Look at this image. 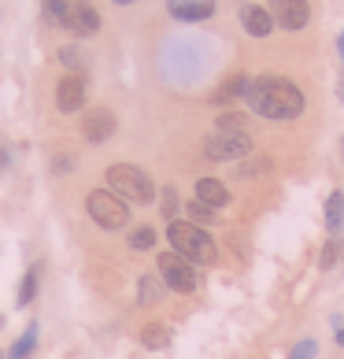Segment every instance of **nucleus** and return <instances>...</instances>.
<instances>
[{
    "instance_id": "nucleus-22",
    "label": "nucleus",
    "mask_w": 344,
    "mask_h": 359,
    "mask_svg": "<svg viewBox=\"0 0 344 359\" xmlns=\"http://www.w3.org/2000/svg\"><path fill=\"white\" fill-rule=\"evenodd\" d=\"M60 63H67L74 74H82V67H85V60H82V52H78V48H60Z\"/></svg>"
},
{
    "instance_id": "nucleus-5",
    "label": "nucleus",
    "mask_w": 344,
    "mask_h": 359,
    "mask_svg": "<svg viewBox=\"0 0 344 359\" xmlns=\"http://www.w3.org/2000/svg\"><path fill=\"white\" fill-rule=\"evenodd\" d=\"M85 208L97 226H104V230H123V226L130 222V204L123 201V196H115L111 189H92L85 196Z\"/></svg>"
},
{
    "instance_id": "nucleus-3",
    "label": "nucleus",
    "mask_w": 344,
    "mask_h": 359,
    "mask_svg": "<svg viewBox=\"0 0 344 359\" xmlns=\"http://www.w3.org/2000/svg\"><path fill=\"white\" fill-rule=\"evenodd\" d=\"M45 15L78 37H89L100 30V11L85 4V0H45Z\"/></svg>"
},
{
    "instance_id": "nucleus-11",
    "label": "nucleus",
    "mask_w": 344,
    "mask_h": 359,
    "mask_svg": "<svg viewBox=\"0 0 344 359\" xmlns=\"http://www.w3.org/2000/svg\"><path fill=\"white\" fill-rule=\"evenodd\" d=\"M170 15L181 22H204L215 15V0H170Z\"/></svg>"
},
{
    "instance_id": "nucleus-8",
    "label": "nucleus",
    "mask_w": 344,
    "mask_h": 359,
    "mask_svg": "<svg viewBox=\"0 0 344 359\" xmlns=\"http://www.w3.org/2000/svg\"><path fill=\"white\" fill-rule=\"evenodd\" d=\"M270 19L274 26H282V30H303L311 19V8L308 0H270Z\"/></svg>"
},
{
    "instance_id": "nucleus-23",
    "label": "nucleus",
    "mask_w": 344,
    "mask_h": 359,
    "mask_svg": "<svg viewBox=\"0 0 344 359\" xmlns=\"http://www.w3.org/2000/svg\"><path fill=\"white\" fill-rule=\"evenodd\" d=\"M189 219H193V222H211V219H215V211L196 201V204H189Z\"/></svg>"
},
{
    "instance_id": "nucleus-12",
    "label": "nucleus",
    "mask_w": 344,
    "mask_h": 359,
    "mask_svg": "<svg viewBox=\"0 0 344 359\" xmlns=\"http://www.w3.org/2000/svg\"><path fill=\"white\" fill-rule=\"evenodd\" d=\"M196 201L207 204L211 211H219V208L230 204V189L219 178H200V182H196Z\"/></svg>"
},
{
    "instance_id": "nucleus-29",
    "label": "nucleus",
    "mask_w": 344,
    "mask_h": 359,
    "mask_svg": "<svg viewBox=\"0 0 344 359\" xmlns=\"http://www.w3.org/2000/svg\"><path fill=\"white\" fill-rule=\"evenodd\" d=\"M4 163H8V156H4V152H0V167H4Z\"/></svg>"
},
{
    "instance_id": "nucleus-2",
    "label": "nucleus",
    "mask_w": 344,
    "mask_h": 359,
    "mask_svg": "<svg viewBox=\"0 0 344 359\" xmlns=\"http://www.w3.org/2000/svg\"><path fill=\"white\" fill-rule=\"evenodd\" d=\"M167 241L189 263H215L219 259V248H215V241H211V233H204L196 222H178L174 219L167 226Z\"/></svg>"
},
{
    "instance_id": "nucleus-19",
    "label": "nucleus",
    "mask_w": 344,
    "mask_h": 359,
    "mask_svg": "<svg viewBox=\"0 0 344 359\" xmlns=\"http://www.w3.org/2000/svg\"><path fill=\"white\" fill-rule=\"evenodd\" d=\"M141 341L149 344V348H163V344L170 341V334H167L160 323H152V326H144V330H141Z\"/></svg>"
},
{
    "instance_id": "nucleus-32",
    "label": "nucleus",
    "mask_w": 344,
    "mask_h": 359,
    "mask_svg": "<svg viewBox=\"0 0 344 359\" xmlns=\"http://www.w3.org/2000/svg\"><path fill=\"white\" fill-rule=\"evenodd\" d=\"M340 152H344V137H340Z\"/></svg>"
},
{
    "instance_id": "nucleus-16",
    "label": "nucleus",
    "mask_w": 344,
    "mask_h": 359,
    "mask_svg": "<svg viewBox=\"0 0 344 359\" xmlns=\"http://www.w3.org/2000/svg\"><path fill=\"white\" fill-rule=\"evenodd\" d=\"M245 93H248V78L237 74V78H230V82L222 86V89H219L211 100H215V104H226V100H233V97H245Z\"/></svg>"
},
{
    "instance_id": "nucleus-20",
    "label": "nucleus",
    "mask_w": 344,
    "mask_h": 359,
    "mask_svg": "<svg viewBox=\"0 0 344 359\" xmlns=\"http://www.w3.org/2000/svg\"><path fill=\"white\" fill-rule=\"evenodd\" d=\"M152 245H156V230H152V226H137V230L130 233V248L144 252V248H152Z\"/></svg>"
},
{
    "instance_id": "nucleus-15",
    "label": "nucleus",
    "mask_w": 344,
    "mask_h": 359,
    "mask_svg": "<svg viewBox=\"0 0 344 359\" xmlns=\"http://www.w3.org/2000/svg\"><path fill=\"white\" fill-rule=\"evenodd\" d=\"M215 130H222V134H248V118L241 111H222Z\"/></svg>"
},
{
    "instance_id": "nucleus-6",
    "label": "nucleus",
    "mask_w": 344,
    "mask_h": 359,
    "mask_svg": "<svg viewBox=\"0 0 344 359\" xmlns=\"http://www.w3.org/2000/svg\"><path fill=\"white\" fill-rule=\"evenodd\" d=\"M156 263H160V278H163L167 289H174V292H193L196 289L193 263L185 259V256H178V252H163Z\"/></svg>"
},
{
    "instance_id": "nucleus-24",
    "label": "nucleus",
    "mask_w": 344,
    "mask_h": 359,
    "mask_svg": "<svg viewBox=\"0 0 344 359\" xmlns=\"http://www.w3.org/2000/svg\"><path fill=\"white\" fill-rule=\"evenodd\" d=\"M160 208H163V215H167L170 222H174V211H178V193H174V189H163V204H160Z\"/></svg>"
},
{
    "instance_id": "nucleus-33",
    "label": "nucleus",
    "mask_w": 344,
    "mask_h": 359,
    "mask_svg": "<svg viewBox=\"0 0 344 359\" xmlns=\"http://www.w3.org/2000/svg\"><path fill=\"white\" fill-rule=\"evenodd\" d=\"M340 93H344V82H340Z\"/></svg>"
},
{
    "instance_id": "nucleus-27",
    "label": "nucleus",
    "mask_w": 344,
    "mask_h": 359,
    "mask_svg": "<svg viewBox=\"0 0 344 359\" xmlns=\"http://www.w3.org/2000/svg\"><path fill=\"white\" fill-rule=\"evenodd\" d=\"M270 163H267V159H256V163H245L241 170H237V175H241V178H252L256 175V170H267Z\"/></svg>"
},
{
    "instance_id": "nucleus-13",
    "label": "nucleus",
    "mask_w": 344,
    "mask_h": 359,
    "mask_svg": "<svg viewBox=\"0 0 344 359\" xmlns=\"http://www.w3.org/2000/svg\"><path fill=\"white\" fill-rule=\"evenodd\" d=\"M241 26L252 37H267L274 30V19H270V11L267 8H259V4H245L241 8Z\"/></svg>"
},
{
    "instance_id": "nucleus-1",
    "label": "nucleus",
    "mask_w": 344,
    "mask_h": 359,
    "mask_svg": "<svg viewBox=\"0 0 344 359\" xmlns=\"http://www.w3.org/2000/svg\"><path fill=\"white\" fill-rule=\"evenodd\" d=\"M248 108L263 118H296L303 111V93L289 82V78H277V74H263V78H252L248 82V93H245Z\"/></svg>"
},
{
    "instance_id": "nucleus-25",
    "label": "nucleus",
    "mask_w": 344,
    "mask_h": 359,
    "mask_svg": "<svg viewBox=\"0 0 344 359\" xmlns=\"http://www.w3.org/2000/svg\"><path fill=\"white\" fill-rule=\"evenodd\" d=\"M337 252H340V245H337V237H333V241H329V245L322 248V267H326V271L337 263Z\"/></svg>"
},
{
    "instance_id": "nucleus-21",
    "label": "nucleus",
    "mask_w": 344,
    "mask_h": 359,
    "mask_svg": "<svg viewBox=\"0 0 344 359\" xmlns=\"http://www.w3.org/2000/svg\"><path fill=\"white\" fill-rule=\"evenodd\" d=\"M34 297H37V274H26L22 285H19V308H26Z\"/></svg>"
},
{
    "instance_id": "nucleus-7",
    "label": "nucleus",
    "mask_w": 344,
    "mask_h": 359,
    "mask_svg": "<svg viewBox=\"0 0 344 359\" xmlns=\"http://www.w3.org/2000/svg\"><path fill=\"white\" fill-rule=\"evenodd\" d=\"M248 152H252V137H248V134H222V130H215V134L207 137V144H204V156L215 159V163L241 159Z\"/></svg>"
},
{
    "instance_id": "nucleus-31",
    "label": "nucleus",
    "mask_w": 344,
    "mask_h": 359,
    "mask_svg": "<svg viewBox=\"0 0 344 359\" xmlns=\"http://www.w3.org/2000/svg\"><path fill=\"white\" fill-rule=\"evenodd\" d=\"M340 56H344V34H340Z\"/></svg>"
},
{
    "instance_id": "nucleus-9",
    "label": "nucleus",
    "mask_w": 344,
    "mask_h": 359,
    "mask_svg": "<svg viewBox=\"0 0 344 359\" xmlns=\"http://www.w3.org/2000/svg\"><path fill=\"white\" fill-rule=\"evenodd\" d=\"M85 93H89V86H85V78H82V74L60 78V86H56V108H60V111H67V115L82 111V108H85Z\"/></svg>"
},
{
    "instance_id": "nucleus-18",
    "label": "nucleus",
    "mask_w": 344,
    "mask_h": 359,
    "mask_svg": "<svg viewBox=\"0 0 344 359\" xmlns=\"http://www.w3.org/2000/svg\"><path fill=\"white\" fill-rule=\"evenodd\" d=\"M163 278H156V274H144L141 278V304H156V300H160L163 297Z\"/></svg>"
},
{
    "instance_id": "nucleus-34",
    "label": "nucleus",
    "mask_w": 344,
    "mask_h": 359,
    "mask_svg": "<svg viewBox=\"0 0 344 359\" xmlns=\"http://www.w3.org/2000/svg\"><path fill=\"white\" fill-rule=\"evenodd\" d=\"M0 359H4V355H0Z\"/></svg>"
},
{
    "instance_id": "nucleus-4",
    "label": "nucleus",
    "mask_w": 344,
    "mask_h": 359,
    "mask_svg": "<svg viewBox=\"0 0 344 359\" xmlns=\"http://www.w3.org/2000/svg\"><path fill=\"white\" fill-rule=\"evenodd\" d=\"M108 189L115 196H123L126 204H152L156 201V185L134 163H111L108 167Z\"/></svg>"
},
{
    "instance_id": "nucleus-14",
    "label": "nucleus",
    "mask_w": 344,
    "mask_h": 359,
    "mask_svg": "<svg viewBox=\"0 0 344 359\" xmlns=\"http://www.w3.org/2000/svg\"><path fill=\"white\" fill-rule=\"evenodd\" d=\"M340 222H344V193L333 189V193H329V201H326V226H329V233H337Z\"/></svg>"
},
{
    "instance_id": "nucleus-17",
    "label": "nucleus",
    "mask_w": 344,
    "mask_h": 359,
    "mask_svg": "<svg viewBox=\"0 0 344 359\" xmlns=\"http://www.w3.org/2000/svg\"><path fill=\"white\" fill-rule=\"evenodd\" d=\"M34 344H37V326H30L26 334L11 344V352H8V359H30V352H34Z\"/></svg>"
},
{
    "instance_id": "nucleus-28",
    "label": "nucleus",
    "mask_w": 344,
    "mask_h": 359,
    "mask_svg": "<svg viewBox=\"0 0 344 359\" xmlns=\"http://www.w3.org/2000/svg\"><path fill=\"white\" fill-rule=\"evenodd\" d=\"M52 167H56V175H60V170H71V167H74V159H71V156H63V159H56Z\"/></svg>"
},
{
    "instance_id": "nucleus-26",
    "label": "nucleus",
    "mask_w": 344,
    "mask_h": 359,
    "mask_svg": "<svg viewBox=\"0 0 344 359\" xmlns=\"http://www.w3.org/2000/svg\"><path fill=\"white\" fill-rule=\"evenodd\" d=\"M293 359H315V341H300L293 348Z\"/></svg>"
},
{
    "instance_id": "nucleus-10",
    "label": "nucleus",
    "mask_w": 344,
    "mask_h": 359,
    "mask_svg": "<svg viewBox=\"0 0 344 359\" xmlns=\"http://www.w3.org/2000/svg\"><path fill=\"white\" fill-rule=\"evenodd\" d=\"M115 134V115L108 111V108H92L85 118H82V137L89 141V144H104Z\"/></svg>"
},
{
    "instance_id": "nucleus-30",
    "label": "nucleus",
    "mask_w": 344,
    "mask_h": 359,
    "mask_svg": "<svg viewBox=\"0 0 344 359\" xmlns=\"http://www.w3.org/2000/svg\"><path fill=\"white\" fill-rule=\"evenodd\" d=\"M115 4H134V0H115Z\"/></svg>"
}]
</instances>
